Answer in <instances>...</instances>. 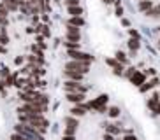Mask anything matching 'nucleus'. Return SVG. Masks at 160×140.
<instances>
[{"mask_svg": "<svg viewBox=\"0 0 160 140\" xmlns=\"http://www.w3.org/2000/svg\"><path fill=\"white\" fill-rule=\"evenodd\" d=\"M118 114H120V110H118V107H111V109H109V116H111V117H116Z\"/></svg>", "mask_w": 160, "mask_h": 140, "instance_id": "26", "label": "nucleus"}, {"mask_svg": "<svg viewBox=\"0 0 160 140\" xmlns=\"http://www.w3.org/2000/svg\"><path fill=\"white\" fill-rule=\"evenodd\" d=\"M86 110H88V105H85V103L81 102V103H78V105H74V107L71 109V114L76 117H81V116H85Z\"/></svg>", "mask_w": 160, "mask_h": 140, "instance_id": "11", "label": "nucleus"}, {"mask_svg": "<svg viewBox=\"0 0 160 140\" xmlns=\"http://www.w3.org/2000/svg\"><path fill=\"white\" fill-rule=\"evenodd\" d=\"M106 63H108V65L114 70V74L120 75V74L123 72V63H120L116 58H106Z\"/></svg>", "mask_w": 160, "mask_h": 140, "instance_id": "10", "label": "nucleus"}, {"mask_svg": "<svg viewBox=\"0 0 160 140\" xmlns=\"http://www.w3.org/2000/svg\"><path fill=\"white\" fill-rule=\"evenodd\" d=\"M37 32H41V33L44 35V37H48V35H49V30H48V26H44V25L37 26Z\"/></svg>", "mask_w": 160, "mask_h": 140, "instance_id": "25", "label": "nucleus"}, {"mask_svg": "<svg viewBox=\"0 0 160 140\" xmlns=\"http://www.w3.org/2000/svg\"><path fill=\"white\" fill-rule=\"evenodd\" d=\"M151 7H153V4H151L150 0H139V11H142V12H148Z\"/></svg>", "mask_w": 160, "mask_h": 140, "instance_id": "17", "label": "nucleus"}, {"mask_svg": "<svg viewBox=\"0 0 160 140\" xmlns=\"http://www.w3.org/2000/svg\"><path fill=\"white\" fill-rule=\"evenodd\" d=\"M11 140H16V138H12V137H11Z\"/></svg>", "mask_w": 160, "mask_h": 140, "instance_id": "35", "label": "nucleus"}, {"mask_svg": "<svg viewBox=\"0 0 160 140\" xmlns=\"http://www.w3.org/2000/svg\"><path fill=\"white\" fill-rule=\"evenodd\" d=\"M2 4H4L9 11H16V9L19 7V2H18V0H4Z\"/></svg>", "mask_w": 160, "mask_h": 140, "instance_id": "16", "label": "nucleus"}, {"mask_svg": "<svg viewBox=\"0 0 160 140\" xmlns=\"http://www.w3.org/2000/svg\"><path fill=\"white\" fill-rule=\"evenodd\" d=\"M65 77L67 79H72V81H81L83 77H85V74L76 72V70H65Z\"/></svg>", "mask_w": 160, "mask_h": 140, "instance_id": "15", "label": "nucleus"}, {"mask_svg": "<svg viewBox=\"0 0 160 140\" xmlns=\"http://www.w3.org/2000/svg\"><path fill=\"white\" fill-rule=\"evenodd\" d=\"M46 110L44 105H39V103H32V102H25L21 107H19V112L23 114H42Z\"/></svg>", "mask_w": 160, "mask_h": 140, "instance_id": "3", "label": "nucleus"}, {"mask_svg": "<svg viewBox=\"0 0 160 140\" xmlns=\"http://www.w3.org/2000/svg\"><path fill=\"white\" fill-rule=\"evenodd\" d=\"M69 25H74V26H83V25H85V19L81 18V16H71Z\"/></svg>", "mask_w": 160, "mask_h": 140, "instance_id": "18", "label": "nucleus"}, {"mask_svg": "<svg viewBox=\"0 0 160 140\" xmlns=\"http://www.w3.org/2000/svg\"><path fill=\"white\" fill-rule=\"evenodd\" d=\"M108 133H111V135H116L118 131H120V128H116V124H108Z\"/></svg>", "mask_w": 160, "mask_h": 140, "instance_id": "22", "label": "nucleus"}, {"mask_svg": "<svg viewBox=\"0 0 160 140\" xmlns=\"http://www.w3.org/2000/svg\"><path fill=\"white\" fill-rule=\"evenodd\" d=\"M148 16H150V18H158L160 16V5H157V7H151L150 11H148Z\"/></svg>", "mask_w": 160, "mask_h": 140, "instance_id": "21", "label": "nucleus"}, {"mask_svg": "<svg viewBox=\"0 0 160 140\" xmlns=\"http://www.w3.org/2000/svg\"><path fill=\"white\" fill-rule=\"evenodd\" d=\"M158 46H160V44H158Z\"/></svg>", "mask_w": 160, "mask_h": 140, "instance_id": "37", "label": "nucleus"}, {"mask_svg": "<svg viewBox=\"0 0 160 140\" xmlns=\"http://www.w3.org/2000/svg\"><path fill=\"white\" fill-rule=\"evenodd\" d=\"M67 7H72V5H79V0H65Z\"/></svg>", "mask_w": 160, "mask_h": 140, "instance_id": "28", "label": "nucleus"}, {"mask_svg": "<svg viewBox=\"0 0 160 140\" xmlns=\"http://www.w3.org/2000/svg\"><path fill=\"white\" fill-rule=\"evenodd\" d=\"M86 86L85 84H81L79 81H72V79H69L65 82V91L67 93H86Z\"/></svg>", "mask_w": 160, "mask_h": 140, "instance_id": "4", "label": "nucleus"}, {"mask_svg": "<svg viewBox=\"0 0 160 140\" xmlns=\"http://www.w3.org/2000/svg\"><path fill=\"white\" fill-rule=\"evenodd\" d=\"M67 100L72 103H81L85 100V93H67Z\"/></svg>", "mask_w": 160, "mask_h": 140, "instance_id": "14", "label": "nucleus"}, {"mask_svg": "<svg viewBox=\"0 0 160 140\" xmlns=\"http://www.w3.org/2000/svg\"><path fill=\"white\" fill-rule=\"evenodd\" d=\"M148 107L153 114H160V96L158 95H153V96L148 100Z\"/></svg>", "mask_w": 160, "mask_h": 140, "instance_id": "9", "label": "nucleus"}, {"mask_svg": "<svg viewBox=\"0 0 160 140\" xmlns=\"http://www.w3.org/2000/svg\"><path fill=\"white\" fill-rule=\"evenodd\" d=\"M69 14H71V16H81V14H83L81 5H72V7H69Z\"/></svg>", "mask_w": 160, "mask_h": 140, "instance_id": "19", "label": "nucleus"}, {"mask_svg": "<svg viewBox=\"0 0 160 140\" xmlns=\"http://www.w3.org/2000/svg\"><path fill=\"white\" fill-rule=\"evenodd\" d=\"M74 133H76V128H72V126L65 128V135H74Z\"/></svg>", "mask_w": 160, "mask_h": 140, "instance_id": "29", "label": "nucleus"}, {"mask_svg": "<svg viewBox=\"0 0 160 140\" xmlns=\"http://www.w3.org/2000/svg\"><path fill=\"white\" fill-rule=\"evenodd\" d=\"M0 53H5V47H4V44H0Z\"/></svg>", "mask_w": 160, "mask_h": 140, "instance_id": "33", "label": "nucleus"}, {"mask_svg": "<svg viewBox=\"0 0 160 140\" xmlns=\"http://www.w3.org/2000/svg\"><path fill=\"white\" fill-rule=\"evenodd\" d=\"M104 2H106V4H113L114 0H104Z\"/></svg>", "mask_w": 160, "mask_h": 140, "instance_id": "34", "label": "nucleus"}, {"mask_svg": "<svg viewBox=\"0 0 160 140\" xmlns=\"http://www.w3.org/2000/svg\"><path fill=\"white\" fill-rule=\"evenodd\" d=\"M157 84H158V79H151V81H148V82H142L141 86H139V89H141L142 93H146V91L157 88Z\"/></svg>", "mask_w": 160, "mask_h": 140, "instance_id": "13", "label": "nucleus"}, {"mask_svg": "<svg viewBox=\"0 0 160 140\" xmlns=\"http://www.w3.org/2000/svg\"><path fill=\"white\" fill-rule=\"evenodd\" d=\"M18 117H19L21 123H27V124L37 128V130L44 135V131H46V128H48V119L42 114H23V112H19Z\"/></svg>", "mask_w": 160, "mask_h": 140, "instance_id": "1", "label": "nucleus"}, {"mask_svg": "<svg viewBox=\"0 0 160 140\" xmlns=\"http://www.w3.org/2000/svg\"><path fill=\"white\" fill-rule=\"evenodd\" d=\"M67 70H76V72H81V74H86L88 72V63L86 61H78V60H72L65 65Z\"/></svg>", "mask_w": 160, "mask_h": 140, "instance_id": "7", "label": "nucleus"}, {"mask_svg": "<svg viewBox=\"0 0 160 140\" xmlns=\"http://www.w3.org/2000/svg\"><path fill=\"white\" fill-rule=\"evenodd\" d=\"M14 131L19 133V135L27 137V138H33V140H44L42 133L37 130V128H33V126L27 124V123H19V124L14 126Z\"/></svg>", "mask_w": 160, "mask_h": 140, "instance_id": "2", "label": "nucleus"}, {"mask_svg": "<svg viewBox=\"0 0 160 140\" xmlns=\"http://www.w3.org/2000/svg\"><path fill=\"white\" fill-rule=\"evenodd\" d=\"M158 96H160V93H158Z\"/></svg>", "mask_w": 160, "mask_h": 140, "instance_id": "36", "label": "nucleus"}, {"mask_svg": "<svg viewBox=\"0 0 160 140\" xmlns=\"http://www.w3.org/2000/svg\"><path fill=\"white\" fill-rule=\"evenodd\" d=\"M69 56H71L72 60H78V61H86V63L93 61V56L88 54V53L79 51V49H69Z\"/></svg>", "mask_w": 160, "mask_h": 140, "instance_id": "6", "label": "nucleus"}, {"mask_svg": "<svg viewBox=\"0 0 160 140\" xmlns=\"http://www.w3.org/2000/svg\"><path fill=\"white\" fill-rule=\"evenodd\" d=\"M65 46L69 47V49H79V42H71V40H67V42H65Z\"/></svg>", "mask_w": 160, "mask_h": 140, "instance_id": "24", "label": "nucleus"}, {"mask_svg": "<svg viewBox=\"0 0 160 140\" xmlns=\"http://www.w3.org/2000/svg\"><path fill=\"white\" fill-rule=\"evenodd\" d=\"M63 140H76L74 135H63Z\"/></svg>", "mask_w": 160, "mask_h": 140, "instance_id": "31", "label": "nucleus"}, {"mask_svg": "<svg viewBox=\"0 0 160 140\" xmlns=\"http://www.w3.org/2000/svg\"><path fill=\"white\" fill-rule=\"evenodd\" d=\"M106 103H108V96L106 95H100V96H97L95 100H92L86 105H88V109H95V110H99V112H104L106 110Z\"/></svg>", "mask_w": 160, "mask_h": 140, "instance_id": "5", "label": "nucleus"}, {"mask_svg": "<svg viewBox=\"0 0 160 140\" xmlns=\"http://www.w3.org/2000/svg\"><path fill=\"white\" fill-rule=\"evenodd\" d=\"M123 140H137V138H136V137H132V135H127Z\"/></svg>", "mask_w": 160, "mask_h": 140, "instance_id": "32", "label": "nucleus"}, {"mask_svg": "<svg viewBox=\"0 0 160 140\" xmlns=\"http://www.w3.org/2000/svg\"><path fill=\"white\" fill-rule=\"evenodd\" d=\"M116 60L120 63H127V54L125 53H116Z\"/></svg>", "mask_w": 160, "mask_h": 140, "instance_id": "23", "label": "nucleus"}, {"mask_svg": "<svg viewBox=\"0 0 160 140\" xmlns=\"http://www.w3.org/2000/svg\"><path fill=\"white\" fill-rule=\"evenodd\" d=\"M79 39H81L79 26L69 25V26H67V40H71V42H79Z\"/></svg>", "mask_w": 160, "mask_h": 140, "instance_id": "8", "label": "nucleus"}, {"mask_svg": "<svg viewBox=\"0 0 160 140\" xmlns=\"http://www.w3.org/2000/svg\"><path fill=\"white\" fill-rule=\"evenodd\" d=\"M128 79L132 81V82L136 84V86H141L142 82H144V74H141V72H137V70H134V72H132V75L130 77H128Z\"/></svg>", "mask_w": 160, "mask_h": 140, "instance_id": "12", "label": "nucleus"}, {"mask_svg": "<svg viewBox=\"0 0 160 140\" xmlns=\"http://www.w3.org/2000/svg\"><path fill=\"white\" fill-rule=\"evenodd\" d=\"M7 12H9V9L2 4V5H0V16H7Z\"/></svg>", "mask_w": 160, "mask_h": 140, "instance_id": "27", "label": "nucleus"}, {"mask_svg": "<svg viewBox=\"0 0 160 140\" xmlns=\"http://www.w3.org/2000/svg\"><path fill=\"white\" fill-rule=\"evenodd\" d=\"M0 25H7V19H5V16H0Z\"/></svg>", "mask_w": 160, "mask_h": 140, "instance_id": "30", "label": "nucleus"}, {"mask_svg": "<svg viewBox=\"0 0 160 140\" xmlns=\"http://www.w3.org/2000/svg\"><path fill=\"white\" fill-rule=\"evenodd\" d=\"M65 124L67 126H72V128H78V117H76V116L65 117Z\"/></svg>", "mask_w": 160, "mask_h": 140, "instance_id": "20", "label": "nucleus"}]
</instances>
